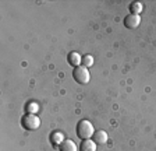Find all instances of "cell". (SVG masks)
Instances as JSON below:
<instances>
[{
	"label": "cell",
	"instance_id": "obj_1",
	"mask_svg": "<svg viewBox=\"0 0 156 151\" xmlns=\"http://www.w3.org/2000/svg\"><path fill=\"white\" fill-rule=\"evenodd\" d=\"M95 133V127L89 120L87 119H82L77 123V136L81 140H88V138H92Z\"/></svg>",
	"mask_w": 156,
	"mask_h": 151
},
{
	"label": "cell",
	"instance_id": "obj_2",
	"mask_svg": "<svg viewBox=\"0 0 156 151\" xmlns=\"http://www.w3.org/2000/svg\"><path fill=\"white\" fill-rule=\"evenodd\" d=\"M21 125L25 130H29V131H35L41 127V119L38 118L36 115L34 113H27L21 118Z\"/></svg>",
	"mask_w": 156,
	"mask_h": 151
},
{
	"label": "cell",
	"instance_id": "obj_3",
	"mask_svg": "<svg viewBox=\"0 0 156 151\" xmlns=\"http://www.w3.org/2000/svg\"><path fill=\"white\" fill-rule=\"evenodd\" d=\"M73 79L78 83V84H88L91 80V73L85 66H78L73 70Z\"/></svg>",
	"mask_w": 156,
	"mask_h": 151
},
{
	"label": "cell",
	"instance_id": "obj_4",
	"mask_svg": "<svg viewBox=\"0 0 156 151\" xmlns=\"http://www.w3.org/2000/svg\"><path fill=\"white\" fill-rule=\"evenodd\" d=\"M141 24V17L135 16V14H128V16L124 18V27L128 28V30H134Z\"/></svg>",
	"mask_w": 156,
	"mask_h": 151
},
{
	"label": "cell",
	"instance_id": "obj_5",
	"mask_svg": "<svg viewBox=\"0 0 156 151\" xmlns=\"http://www.w3.org/2000/svg\"><path fill=\"white\" fill-rule=\"evenodd\" d=\"M67 62H68V64H71L75 69V67L82 64V56L78 52H70L67 56Z\"/></svg>",
	"mask_w": 156,
	"mask_h": 151
},
{
	"label": "cell",
	"instance_id": "obj_6",
	"mask_svg": "<svg viewBox=\"0 0 156 151\" xmlns=\"http://www.w3.org/2000/svg\"><path fill=\"white\" fill-rule=\"evenodd\" d=\"M92 140L96 143V144H106L107 140H109V136L105 130H95L94 136H92Z\"/></svg>",
	"mask_w": 156,
	"mask_h": 151
},
{
	"label": "cell",
	"instance_id": "obj_7",
	"mask_svg": "<svg viewBox=\"0 0 156 151\" xmlns=\"http://www.w3.org/2000/svg\"><path fill=\"white\" fill-rule=\"evenodd\" d=\"M96 143H95L92 138H88V140H82L81 144H80V151H96Z\"/></svg>",
	"mask_w": 156,
	"mask_h": 151
},
{
	"label": "cell",
	"instance_id": "obj_8",
	"mask_svg": "<svg viewBox=\"0 0 156 151\" xmlns=\"http://www.w3.org/2000/svg\"><path fill=\"white\" fill-rule=\"evenodd\" d=\"M64 134H63L62 131H53L52 134H50V143H52L55 147H60L63 141H64Z\"/></svg>",
	"mask_w": 156,
	"mask_h": 151
},
{
	"label": "cell",
	"instance_id": "obj_9",
	"mask_svg": "<svg viewBox=\"0 0 156 151\" xmlns=\"http://www.w3.org/2000/svg\"><path fill=\"white\" fill-rule=\"evenodd\" d=\"M58 150L60 151H78V147H77V144L74 143V140H64L60 144V147H58Z\"/></svg>",
	"mask_w": 156,
	"mask_h": 151
},
{
	"label": "cell",
	"instance_id": "obj_10",
	"mask_svg": "<svg viewBox=\"0 0 156 151\" xmlns=\"http://www.w3.org/2000/svg\"><path fill=\"white\" fill-rule=\"evenodd\" d=\"M142 10H144V6H142V3H141V2H133V3L130 4V11H131V14L140 16Z\"/></svg>",
	"mask_w": 156,
	"mask_h": 151
},
{
	"label": "cell",
	"instance_id": "obj_11",
	"mask_svg": "<svg viewBox=\"0 0 156 151\" xmlns=\"http://www.w3.org/2000/svg\"><path fill=\"white\" fill-rule=\"evenodd\" d=\"M25 109H27V113H34V115H36V112L39 111V104L38 102H28Z\"/></svg>",
	"mask_w": 156,
	"mask_h": 151
},
{
	"label": "cell",
	"instance_id": "obj_12",
	"mask_svg": "<svg viewBox=\"0 0 156 151\" xmlns=\"http://www.w3.org/2000/svg\"><path fill=\"white\" fill-rule=\"evenodd\" d=\"M92 64H94V56L92 55L82 56V66H85V67H91Z\"/></svg>",
	"mask_w": 156,
	"mask_h": 151
}]
</instances>
